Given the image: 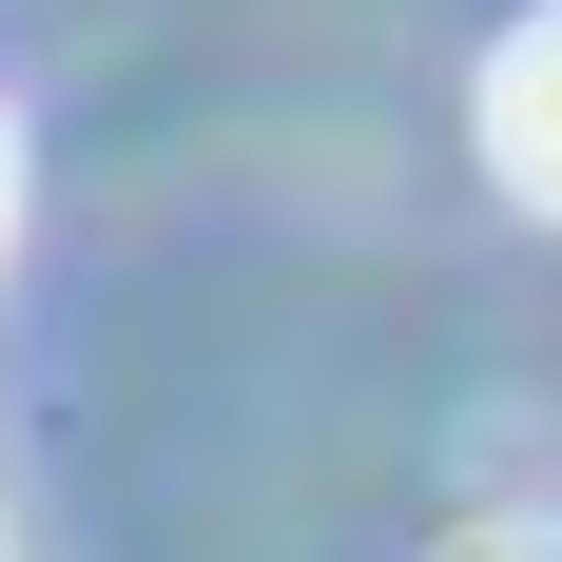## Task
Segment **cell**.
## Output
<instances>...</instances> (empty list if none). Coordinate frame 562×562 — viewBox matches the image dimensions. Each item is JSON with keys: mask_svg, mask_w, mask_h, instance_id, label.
Returning a JSON list of instances; mask_svg holds the SVG:
<instances>
[{"mask_svg": "<svg viewBox=\"0 0 562 562\" xmlns=\"http://www.w3.org/2000/svg\"><path fill=\"white\" fill-rule=\"evenodd\" d=\"M485 175H505L524 214H562V0L505 20V58H485Z\"/></svg>", "mask_w": 562, "mask_h": 562, "instance_id": "6da1fadb", "label": "cell"}, {"mask_svg": "<svg viewBox=\"0 0 562 562\" xmlns=\"http://www.w3.org/2000/svg\"><path fill=\"white\" fill-rule=\"evenodd\" d=\"M447 562H562V524H465Z\"/></svg>", "mask_w": 562, "mask_h": 562, "instance_id": "7a4b0ae2", "label": "cell"}, {"mask_svg": "<svg viewBox=\"0 0 562 562\" xmlns=\"http://www.w3.org/2000/svg\"><path fill=\"white\" fill-rule=\"evenodd\" d=\"M0 233H20V156H0Z\"/></svg>", "mask_w": 562, "mask_h": 562, "instance_id": "3957f363", "label": "cell"}]
</instances>
